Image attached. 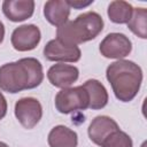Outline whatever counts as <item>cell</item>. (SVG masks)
<instances>
[{
	"label": "cell",
	"mask_w": 147,
	"mask_h": 147,
	"mask_svg": "<svg viewBox=\"0 0 147 147\" xmlns=\"http://www.w3.org/2000/svg\"><path fill=\"white\" fill-rule=\"evenodd\" d=\"M42 79V65L33 57L21 59L0 67V88L8 93L34 88Z\"/></svg>",
	"instance_id": "obj_1"
},
{
	"label": "cell",
	"mask_w": 147,
	"mask_h": 147,
	"mask_svg": "<svg viewBox=\"0 0 147 147\" xmlns=\"http://www.w3.org/2000/svg\"><path fill=\"white\" fill-rule=\"evenodd\" d=\"M106 76L115 96L123 102L134 99L142 82L141 68L129 60H118L109 64Z\"/></svg>",
	"instance_id": "obj_2"
},
{
	"label": "cell",
	"mask_w": 147,
	"mask_h": 147,
	"mask_svg": "<svg viewBox=\"0 0 147 147\" xmlns=\"http://www.w3.org/2000/svg\"><path fill=\"white\" fill-rule=\"evenodd\" d=\"M103 29V20L95 11H87L57 28L56 39L68 45H79L94 39Z\"/></svg>",
	"instance_id": "obj_3"
},
{
	"label": "cell",
	"mask_w": 147,
	"mask_h": 147,
	"mask_svg": "<svg viewBox=\"0 0 147 147\" xmlns=\"http://www.w3.org/2000/svg\"><path fill=\"white\" fill-rule=\"evenodd\" d=\"M88 94L83 85L63 88L55 96V107L61 114H70L76 110H85L88 108Z\"/></svg>",
	"instance_id": "obj_4"
},
{
	"label": "cell",
	"mask_w": 147,
	"mask_h": 147,
	"mask_svg": "<svg viewBox=\"0 0 147 147\" xmlns=\"http://www.w3.org/2000/svg\"><path fill=\"white\" fill-rule=\"evenodd\" d=\"M15 116L23 127L33 129L41 119V105L34 98H22L15 103Z\"/></svg>",
	"instance_id": "obj_5"
},
{
	"label": "cell",
	"mask_w": 147,
	"mask_h": 147,
	"mask_svg": "<svg viewBox=\"0 0 147 147\" xmlns=\"http://www.w3.org/2000/svg\"><path fill=\"white\" fill-rule=\"evenodd\" d=\"M100 53L108 59H123L127 56L132 49L131 40L123 33L113 32L107 34L100 42Z\"/></svg>",
	"instance_id": "obj_6"
},
{
	"label": "cell",
	"mask_w": 147,
	"mask_h": 147,
	"mask_svg": "<svg viewBox=\"0 0 147 147\" xmlns=\"http://www.w3.org/2000/svg\"><path fill=\"white\" fill-rule=\"evenodd\" d=\"M80 54L78 46L64 44L59 39L49 40L44 48V56L48 61L77 62L80 59Z\"/></svg>",
	"instance_id": "obj_7"
},
{
	"label": "cell",
	"mask_w": 147,
	"mask_h": 147,
	"mask_svg": "<svg viewBox=\"0 0 147 147\" xmlns=\"http://www.w3.org/2000/svg\"><path fill=\"white\" fill-rule=\"evenodd\" d=\"M41 38L38 26L25 24L16 28L11 33V45L16 51L26 52L37 47Z\"/></svg>",
	"instance_id": "obj_8"
},
{
	"label": "cell",
	"mask_w": 147,
	"mask_h": 147,
	"mask_svg": "<svg viewBox=\"0 0 147 147\" xmlns=\"http://www.w3.org/2000/svg\"><path fill=\"white\" fill-rule=\"evenodd\" d=\"M79 76V71L75 65L57 63L52 65L47 71V78L49 83L60 88H68L72 85Z\"/></svg>",
	"instance_id": "obj_9"
},
{
	"label": "cell",
	"mask_w": 147,
	"mask_h": 147,
	"mask_svg": "<svg viewBox=\"0 0 147 147\" xmlns=\"http://www.w3.org/2000/svg\"><path fill=\"white\" fill-rule=\"evenodd\" d=\"M118 130V124L113 118L108 116H96L88 126V137L95 145L102 146L103 141Z\"/></svg>",
	"instance_id": "obj_10"
},
{
	"label": "cell",
	"mask_w": 147,
	"mask_h": 147,
	"mask_svg": "<svg viewBox=\"0 0 147 147\" xmlns=\"http://www.w3.org/2000/svg\"><path fill=\"white\" fill-rule=\"evenodd\" d=\"M34 2L32 0H5L2 11L11 22H22L32 16Z\"/></svg>",
	"instance_id": "obj_11"
},
{
	"label": "cell",
	"mask_w": 147,
	"mask_h": 147,
	"mask_svg": "<svg viewBox=\"0 0 147 147\" xmlns=\"http://www.w3.org/2000/svg\"><path fill=\"white\" fill-rule=\"evenodd\" d=\"M44 15L52 25L60 28L68 22L70 7L65 0H49L44 6Z\"/></svg>",
	"instance_id": "obj_12"
},
{
	"label": "cell",
	"mask_w": 147,
	"mask_h": 147,
	"mask_svg": "<svg viewBox=\"0 0 147 147\" xmlns=\"http://www.w3.org/2000/svg\"><path fill=\"white\" fill-rule=\"evenodd\" d=\"M77 133L64 125L53 127L48 134L49 147H77Z\"/></svg>",
	"instance_id": "obj_13"
},
{
	"label": "cell",
	"mask_w": 147,
	"mask_h": 147,
	"mask_svg": "<svg viewBox=\"0 0 147 147\" xmlns=\"http://www.w3.org/2000/svg\"><path fill=\"white\" fill-rule=\"evenodd\" d=\"M83 87L86 90L90 99L88 108L91 109H101L108 103V93L106 87L96 79H88L85 82Z\"/></svg>",
	"instance_id": "obj_14"
},
{
	"label": "cell",
	"mask_w": 147,
	"mask_h": 147,
	"mask_svg": "<svg viewBox=\"0 0 147 147\" xmlns=\"http://www.w3.org/2000/svg\"><path fill=\"white\" fill-rule=\"evenodd\" d=\"M108 16L111 22L117 23V24H123L127 23L132 16L133 8L132 6L123 0H115L110 2L108 6Z\"/></svg>",
	"instance_id": "obj_15"
},
{
	"label": "cell",
	"mask_w": 147,
	"mask_h": 147,
	"mask_svg": "<svg viewBox=\"0 0 147 147\" xmlns=\"http://www.w3.org/2000/svg\"><path fill=\"white\" fill-rule=\"evenodd\" d=\"M146 20H147V10L145 8H136L133 9L132 16L127 22L129 29L138 37L146 39Z\"/></svg>",
	"instance_id": "obj_16"
},
{
	"label": "cell",
	"mask_w": 147,
	"mask_h": 147,
	"mask_svg": "<svg viewBox=\"0 0 147 147\" xmlns=\"http://www.w3.org/2000/svg\"><path fill=\"white\" fill-rule=\"evenodd\" d=\"M101 147H132V140L129 134L118 130L110 134Z\"/></svg>",
	"instance_id": "obj_17"
},
{
	"label": "cell",
	"mask_w": 147,
	"mask_h": 147,
	"mask_svg": "<svg viewBox=\"0 0 147 147\" xmlns=\"http://www.w3.org/2000/svg\"><path fill=\"white\" fill-rule=\"evenodd\" d=\"M67 2H68V5H69L70 8L74 7V8L80 9V8H83V7H87L88 5L93 3V0H91V1H79V0H75V1H72V0H69V1H67Z\"/></svg>",
	"instance_id": "obj_18"
},
{
	"label": "cell",
	"mask_w": 147,
	"mask_h": 147,
	"mask_svg": "<svg viewBox=\"0 0 147 147\" xmlns=\"http://www.w3.org/2000/svg\"><path fill=\"white\" fill-rule=\"evenodd\" d=\"M7 114V101L2 93L0 92V119H2Z\"/></svg>",
	"instance_id": "obj_19"
},
{
	"label": "cell",
	"mask_w": 147,
	"mask_h": 147,
	"mask_svg": "<svg viewBox=\"0 0 147 147\" xmlns=\"http://www.w3.org/2000/svg\"><path fill=\"white\" fill-rule=\"evenodd\" d=\"M3 37H5V26H3L2 22L0 21V44L2 42V40H3Z\"/></svg>",
	"instance_id": "obj_20"
},
{
	"label": "cell",
	"mask_w": 147,
	"mask_h": 147,
	"mask_svg": "<svg viewBox=\"0 0 147 147\" xmlns=\"http://www.w3.org/2000/svg\"><path fill=\"white\" fill-rule=\"evenodd\" d=\"M0 147H8V145L5 144V142H2V141H0Z\"/></svg>",
	"instance_id": "obj_21"
}]
</instances>
